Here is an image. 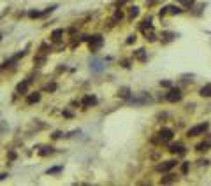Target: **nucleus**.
I'll list each match as a JSON object with an SVG mask.
<instances>
[{"label":"nucleus","instance_id":"nucleus-1","mask_svg":"<svg viewBox=\"0 0 211 186\" xmlns=\"http://www.w3.org/2000/svg\"><path fill=\"white\" fill-rule=\"evenodd\" d=\"M171 139H172V130L171 128H162L160 132L153 137V142H155V144H167Z\"/></svg>","mask_w":211,"mask_h":186},{"label":"nucleus","instance_id":"nucleus-2","mask_svg":"<svg viewBox=\"0 0 211 186\" xmlns=\"http://www.w3.org/2000/svg\"><path fill=\"white\" fill-rule=\"evenodd\" d=\"M102 44H104V39H102V35H92L90 39H88V48H90V51L92 53H97L100 48H102Z\"/></svg>","mask_w":211,"mask_h":186},{"label":"nucleus","instance_id":"nucleus-3","mask_svg":"<svg viewBox=\"0 0 211 186\" xmlns=\"http://www.w3.org/2000/svg\"><path fill=\"white\" fill-rule=\"evenodd\" d=\"M141 32L146 35V39L155 40V34H153V27H151V18H148V19H144V21H143V25H141Z\"/></svg>","mask_w":211,"mask_h":186},{"label":"nucleus","instance_id":"nucleus-4","mask_svg":"<svg viewBox=\"0 0 211 186\" xmlns=\"http://www.w3.org/2000/svg\"><path fill=\"white\" fill-rule=\"evenodd\" d=\"M208 127H209L208 123H201V125H197V127L190 128L188 130V137H197V135H202V133L208 130Z\"/></svg>","mask_w":211,"mask_h":186},{"label":"nucleus","instance_id":"nucleus-5","mask_svg":"<svg viewBox=\"0 0 211 186\" xmlns=\"http://www.w3.org/2000/svg\"><path fill=\"white\" fill-rule=\"evenodd\" d=\"M25 53H27V51H19V53H18V54H14L13 58H9V60H5V62H4V65L0 67V70H4V69H7V67H13L14 63H16V62L19 60V58H21V56H25Z\"/></svg>","mask_w":211,"mask_h":186},{"label":"nucleus","instance_id":"nucleus-6","mask_svg":"<svg viewBox=\"0 0 211 186\" xmlns=\"http://www.w3.org/2000/svg\"><path fill=\"white\" fill-rule=\"evenodd\" d=\"M166 98L169 100V102H180L181 100V91L178 88H172V90H169V93L166 95Z\"/></svg>","mask_w":211,"mask_h":186},{"label":"nucleus","instance_id":"nucleus-7","mask_svg":"<svg viewBox=\"0 0 211 186\" xmlns=\"http://www.w3.org/2000/svg\"><path fill=\"white\" fill-rule=\"evenodd\" d=\"M174 167H176V162L174 160H169V162H164V163L157 165V170L158 172H167V170H171Z\"/></svg>","mask_w":211,"mask_h":186},{"label":"nucleus","instance_id":"nucleus-8","mask_svg":"<svg viewBox=\"0 0 211 186\" xmlns=\"http://www.w3.org/2000/svg\"><path fill=\"white\" fill-rule=\"evenodd\" d=\"M180 13H181V9H178L176 5H166V7L160 11V18L162 16H167V14H180Z\"/></svg>","mask_w":211,"mask_h":186},{"label":"nucleus","instance_id":"nucleus-9","mask_svg":"<svg viewBox=\"0 0 211 186\" xmlns=\"http://www.w3.org/2000/svg\"><path fill=\"white\" fill-rule=\"evenodd\" d=\"M62 35H63V30H62V28H58V30H55L53 34H51V40L58 44L60 40H62ZM56 49H62V44H58V46H56Z\"/></svg>","mask_w":211,"mask_h":186},{"label":"nucleus","instance_id":"nucleus-10","mask_svg":"<svg viewBox=\"0 0 211 186\" xmlns=\"http://www.w3.org/2000/svg\"><path fill=\"white\" fill-rule=\"evenodd\" d=\"M169 151L174 153V155H185V146L180 144V142H176V144H171V146H169Z\"/></svg>","mask_w":211,"mask_h":186},{"label":"nucleus","instance_id":"nucleus-11","mask_svg":"<svg viewBox=\"0 0 211 186\" xmlns=\"http://www.w3.org/2000/svg\"><path fill=\"white\" fill-rule=\"evenodd\" d=\"M81 104H83L85 107L95 106V104H97V98H95V97H92V95H86V97L83 98V100H81Z\"/></svg>","mask_w":211,"mask_h":186},{"label":"nucleus","instance_id":"nucleus-12","mask_svg":"<svg viewBox=\"0 0 211 186\" xmlns=\"http://www.w3.org/2000/svg\"><path fill=\"white\" fill-rule=\"evenodd\" d=\"M211 147V135H208V139L204 142H201V144H199L197 146V151H208Z\"/></svg>","mask_w":211,"mask_h":186},{"label":"nucleus","instance_id":"nucleus-13","mask_svg":"<svg viewBox=\"0 0 211 186\" xmlns=\"http://www.w3.org/2000/svg\"><path fill=\"white\" fill-rule=\"evenodd\" d=\"M39 100H40V93H32V95H28V97H27V104H28V106H30V104H35V102H39Z\"/></svg>","mask_w":211,"mask_h":186},{"label":"nucleus","instance_id":"nucleus-14","mask_svg":"<svg viewBox=\"0 0 211 186\" xmlns=\"http://www.w3.org/2000/svg\"><path fill=\"white\" fill-rule=\"evenodd\" d=\"M134 56L137 58V60H139V62H146V60H148V58H146V51H144V49H137V51H135L134 53Z\"/></svg>","mask_w":211,"mask_h":186},{"label":"nucleus","instance_id":"nucleus-15","mask_svg":"<svg viewBox=\"0 0 211 186\" xmlns=\"http://www.w3.org/2000/svg\"><path fill=\"white\" fill-rule=\"evenodd\" d=\"M28 84H30V79H27V81H23V83H19V84H18V88H16V91H18V93H27Z\"/></svg>","mask_w":211,"mask_h":186},{"label":"nucleus","instance_id":"nucleus-16","mask_svg":"<svg viewBox=\"0 0 211 186\" xmlns=\"http://www.w3.org/2000/svg\"><path fill=\"white\" fill-rule=\"evenodd\" d=\"M201 95H202V97H211V83L206 84V86H202V88H201Z\"/></svg>","mask_w":211,"mask_h":186},{"label":"nucleus","instance_id":"nucleus-17","mask_svg":"<svg viewBox=\"0 0 211 186\" xmlns=\"http://www.w3.org/2000/svg\"><path fill=\"white\" fill-rule=\"evenodd\" d=\"M53 153H55V149H53V147H48V146H46V147H42V149H40L39 151V155L40 156H48V155H53Z\"/></svg>","mask_w":211,"mask_h":186},{"label":"nucleus","instance_id":"nucleus-18","mask_svg":"<svg viewBox=\"0 0 211 186\" xmlns=\"http://www.w3.org/2000/svg\"><path fill=\"white\" fill-rule=\"evenodd\" d=\"M169 183H176V176H166L162 179V184H169Z\"/></svg>","mask_w":211,"mask_h":186},{"label":"nucleus","instance_id":"nucleus-19","mask_svg":"<svg viewBox=\"0 0 211 186\" xmlns=\"http://www.w3.org/2000/svg\"><path fill=\"white\" fill-rule=\"evenodd\" d=\"M137 14H139V9H137V7H130V11H129V16H130V18H135Z\"/></svg>","mask_w":211,"mask_h":186},{"label":"nucleus","instance_id":"nucleus-20","mask_svg":"<svg viewBox=\"0 0 211 186\" xmlns=\"http://www.w3.org/2000/svg\"><path fill=\"white\" fill-rule=\"evenodd\" d=\"M120 95L127 98V97H129V88H121V90H120Z\"/></svg>","mask_w":211,"mask_h":186},{"label":"nucleus","instance_id":"nucleus-21","mask_svg":"<svg viewBox=\"0 0 211 186\" xmlns=\"http://www.w3.org/2000/svg\"><path fill=\"white\" fill-rule=\"evenodd\" d=\"M121 18H123V14H121L120 9H118L116 13H114V21H118V19H121Z\"/></svg>","mask_w":211,"mask_h":186},{"label":"nucleus","instance_id":"nucleus-22","mask_svg":"<svg viewBox=\"0 0 211 186\" xmlns=\"http://www.w3.org/2000/svg\"><path fill=\"white\" fill-rule=\"evenodd\" d=\"M178 2H180V4H183V5H192L195 0H178Z\"/></svg>","mask_w":211,"mask_h":186},{"label":"nucleus","instance_id":"nucleus-23","mask_svg":"<svg viewBox=\"0 0 211 186\" xmlns=\"http://www.w3.org/2000/svg\"><path fill=\"white\" fill-rule=\"evenodd\" d=\"M60 170H62V167H55V168H50L48 174H56V172H60Z\"/></svg>","mask_w":211,"mask_h":186},{"label":"nucleus","instance_id":"nucleus-24","mask_svg":"<svg viewBox=\"0 0 211 186\" xmlns=\"http://www.w3.org/2000/svg\"><path fill=\"white\" fill-rule=\"evenodd\" d=\"M181 172H183V174L188 172V163H183V165H181Z\"/></svg>","mask_w":211,"mask_h":186},{"label":"nucleus","instance_id":"nucleus-25","mask_svg":"<svg viewBox=\"0 0 211 186\" xmlns=\"http://www.w3.org/2000/svg\"><path fill=\"white\" fill-rule=\"evenodd\" d=\"M46 90H50V91H53V90H56V84H55V83L48 84V86H46Z\"/></svg>","mask_w":211,"mask_h":186},{"label":"nucleus","instance_id":"nucleus-26","mask_svg":"<svg viewBox=\"0 0 211 186\" xmlns=\"http://www.w3.org/2000/svg\"><path fill=\"white\" fill-rule=\"evenodd\" d=\"M132 42H135V35H130L127 39V44H132Z\"/></svg>","mask_w":211,"mask_h":186},{"label":"nucleus","instance_id":"nucleus-27","mask_svg":"<svg viewBox=\"0 0 211 186\" xmlns=\"http://www.w3.org/2000/svg\"><path fill=\"white\" fill-rule=\"evenodd\" d=\"M93 69L95 70H100V62H93Z\"/></svg>","mask_w":211,"mask_h":186},{"label":"nucleus","instance_id":"nucleus-28","mask_svg":"<svg viewBox=\"0 0 211 186\" xmlns=\"http://www.w3.org/2000/svg\"><path fill=\"white\" fill-rule=\"evenodd\" d=\"M4 177H7V174H0V181H2Z\"/></svg>","mask_w":211,"mask_h":186},{"label":"nucleus","instance_id":"nucleus-29","mask_svg":"<svg viewBox=\"0 0 211 186\" xmlns=\"http://www.w3.org/2000/svg\"><path fill=\"white\" fill-rule=\"evenodd\" d=\"M146 2H155V0H146Z\"/></svg>","mask_w":211,"mask_h":186},{"label":"nucleus","instance_id":"nucleus-30","mask_svg":"<svg viewBox=\"0 0 211 186\" xmlns=\"http://www.w3.org/2000/svg\"><path fill=\"white\" fill-rule=\"evenodd\" d=\"M0 39H2V37H0Z\"/></svg>","mask_w":211,"mask_h":186}]
</instances>
